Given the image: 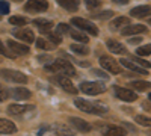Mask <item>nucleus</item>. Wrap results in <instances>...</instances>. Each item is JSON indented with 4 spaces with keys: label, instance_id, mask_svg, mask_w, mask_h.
I'll return each instance as SVG.
<instances>
[{
    "label": "nucleus",
    "instance_id": "f257e3e1",
    "mask_svg": "<svg viewBox=\"0 0 151 136\" xmlns=\"http://www.w3.org/2000/svg\"><path fill=\"white\" fill-rule=\"evenodd\" d=\"M45 70L50 73H59L62 76H76V71H74L73 65L65 59H56L53 62L47 64Z\"/></svg>",
    "mask_w": 151,
    "mask_h": 136
},
{
    "label": "nucleus",
    "instance_id": "f03ea898",
    "mask_svg": "<svg viewBox=\"0 0 151 136\" xmlns=\"http://www.w3.org/2000/svg\"><path fill=\"white\" fill-rule=\"evenodd\" d=\"M76 103V107L80 109L82 112H86V114H92V115H103L107 112V107L103 106V104H98V103H92V101H88V100H82V98H77L74 101Z\"/></svg>",
    "mask_w": 151,
    "mask_h": 136
},
{
    "label": "nucleus",
    "instance_id": "7ed1b4c3",
    "mask_svg": "<svg viewBox=\"0 0 151 136\" xmlns=\"http://www.w3.org/2000/svg\"><path fill=\"white\" fill-rule=\"evenodd\" d=\"M0 77L12 83H27V76H24L23 73L15 70H8V68L0 70Z\"/></svg>",
    "mask_w": 151,
    "mask_h": 136
},
{
    "label": "nucleus",
    "instance_id": "20e7f679",
    "mask_svg": "<svg viewBox=\"0 0 151 136\" xmlns=\"http://www.w3.org/2000/svg\"><path fill=\"white\" fill-rule=\"evenodd\" d=\"M70 23H73V26H76V27H79V29H82V30H85V32H88L89 35H98V27L95 26L94 23H91V21H88V20H85V18H80V17H74V18H71V21Z\"/></svg>",
    "mask_w": 151,
    "mask_h": 136
},
{
    "label": "nucleus",
    "instance_id": "39448f33",
    "mask_svg": "<svg viewBox=\"0 0 151 136\" xmlns=\"http://www.w3.org/2000/svg\"><path fill=\"white\" fill-rule=\"evenodd\" d=\"M52 82L58 86H60L64 91L73 94V95H77V88L71 83V80L67 77V76H62V74H58V76H53L52 77Z\"/></svg>",
    "mask_w": 151,
    "mask_h": 136
},
{
    "label": "nucleus",
    "instance_id": "423d86ee",
    "mask_svg": "<svg viewBox=\"0 0 151 136\" xmlns=\"http://www.w3.org/2000/svg\"><path fill=\"white\" fill-rule=\"evenodd\" d=\"M80 89L88 95H97L100 92H104L106 86L98 82H83V83H80Z\"/></svg>",
    "mask_w": 151,
    "mask_h": 136
},
{
    "label": "nucleus",
    "instance_id": "0eeeda50",
    "mask_svg": "<svg viewBox=\"0 0 151 136\" xmlns=\"http://www.w3.org/2000/svg\"><path fill=\"white\" fill-rule=\"evenodd\" d=\"M100 64H101V67H103L106 71H109V73H112V74H119V73H121L119 64L116 62L115 59H112V58H109V56H101V58H100Z\"/></svg>",
    "mask_w": 151,
    "mask_h": 136
},
{
    "label": "nucleus",
    "instance_id": "6e6552de",
    "mask_svg": "<svg viewBox=\"0 0 151 136\" xmlns=\"http://www.w3.org/2000/svg\"><path fill=\"white\" fill-rule=\"evenodd\" d=\"M113 92H115L116 98H119V100H122V101H134V100H137V95L133 91L127 89V88L115 86V88H113Z\"/></svg>",
    "mask_w": 151,
    "mask_h": 136
},
{
    "label": "nucleus",
    "instance_id": "1a4fd4ad",
    "mask_svg": "<svg viewBox=\"0 0 151 136\" xmlns=\"http://www.w3.org/2000/svg\"><path fill=\"white\" fill-rule=\"evenodd\" d=\"M24 9L27 12H44L48 9V2L47 0H29Z\"/></svg>",
    "mask_w": 151,
    "mask_h": 136
},
{
    "label": "nucleus",
    "instance_id": "9d476101",
    "mask_svg": "<svg viewBox=\"0 0 151 136\" xmlns=\"http://www.w3.org/2000/svg\"><path fill=\"white\" fill-rule=\"evenodd\" d=\"M70 124L77 132H82V133H89L92 130V126L89 124V122H86L85 119L77 118V117H71L70 118Z\"/></svg>",
    "mask_w": 151,
    "mask_h": 136
},
{
    "label": "nucleus",
    "instance_id": "9b49d317",
    "mask_svg": "<svg viewBox=\"0 0 151 136\" xmlns=\"http://www.w3.org/2000/svg\"><path fill=\"white\" fill-rule=\"evenodd\" d=\"M100 132H101L103 136H125L127 135V132L119 126H101Z\"/></svg>",
    "mask_w": 151,
    "mask_h": 136
},
{
    "label": "nucleus",
    "instance_id": "f8f14e48",
    "mask_svg": "<svg viewBox=\"0 0 151 136\" xmlns=\"http://www.w3.org/2000/svg\"><path fill=\"white\" fill-rule=\"evenodd\" d=\"M12 35H14L15 38H18V40H21L24 42H27V44L35 41L33 32L30 29H17V30H14V33H12Z\"/></svg>",
    "mask_w": 151,
    "mask_h": 136
},
{
    "label": "nucleus",
    "instance_id": "ddd939ff",
    "mask_svg": "<svg viewBox=\"0 0 151 136\" xmlns=\"http://www.w3.org/2000/svg\"><path fill=\"white\" fill-rule=\"evenodd\" d=\"M17 132V126L9 119L0 118V135H12Z\"/></svg>",
    "mask_w": 151,
    "mask_h": 136
},
{
    "label": "nucleus",
    "instance_id": "4468645a",
    "mask_svg": "<svg viewBox=\"0 0 151 136\" xmlns=\"http://www.w3.org/2000/svg\"><path fill=\"white\" fill-rule=\"evenodd\" d=\"M35 106H23V104H11L8 106V114L9 115H23V114H26L29 112V110H33Z\"/></svg>",
    "mask_w": 151,
    "mask_h": 136
},
{
    "label": "nucleus",
    "instance_id": "2eb2a0df",
    "mask_svg": "<svg viewBox=\"0 0 151 136\" xmlns=\"http://www.w3.org/2000/svg\"><path fill=\"white\" fill-rule=\"evenodd\" d=\"M8 48L15 55H27L29 53V47H26L24 44H20V42H15L12 40L8 41Z\"/></svg>",
    "mask_w": 151,
    "mask_h": 136
},
{
    "label": "nucleus",
    "instance_id": "dca6fc26",
    "mask_svg": "<svg viewBox=\"0 0 151 136\" xmlns=\"http://www.w3.org/2000/svg\"><path fill=\"white\" fill-rule=\"evenodd\" d=\"M151 14V6H147V5H142V6H136L130 11V15L134 17V18H144L147 15Z\"/></svg>",
    "mask_w": 151,
    "mask_h": 136
},
{
    "label": "nucleus",
    "instance_id": "f3484780",
    "mask_svg": "<svg viewBox=\"0 0 151 136\" xmlns=\"http://www.w3.org/2000/svg\"><path fill=\"white\" fill-rule=\"evenodd\" d=\"M11 94L15 100H29V98L32 97V92L26 88H14L11 91Z\"/></svg>",
    "mask_w": 151,
    "mask_h": 136
},
{
    "label": "nucleus",
    "instance_id": "a211bd4d",
    "mask_svg": "<svg viewBox=\"0 0 151 136\" xmlns=\"http://www.w3.org/2000/svg\"><path fill=\"white\" fill-rule=\"evenodd\" d=\"M121 65H124L125 68H129L130 71L144 74V76H147V74H148V71H145V68H142V67H139V65H136L133 60H130V59H121Z\"/></svg>",
    "mask_w": 151,
    "mask_h": 136
},
{
    "label": "nucleus",
    "instance_id": "6ab92c4d",
    "mask_svg": "<svg viewBox=\"0 0 151 136\" xmlns=\"http://www.w3.org/2000/svg\"><path fill=\"white\" fill-rule=\"evenodd\" d=\"M147 32V27L142 26V24H134V26H127V27H124L121 30L122 35L125 36H129V35H137V33H144Z\"/></svg>",
    "mask_w": 151,
    "mask_h": 136
},
{
    "label": "nucleus",
    "instance_id": "aec40b11",
    "mask_svg": "<svg viewBox=\"0 0 151 136\" xmlns=\"http://www.w3.org/2000/svg\"><path fill=\"white\" fill-rule=\"evenodd\" d=\"M106 45H107V48L112 53H116V55H124L125 52H127V50H125V47L122 44H119L118 41H115V40H107Z\"/></svg>",
    "mask_w": 151,
    "mask_h": 136
},
{
    "label": "nucleus",
    "instance_id": "412c9836",
    "mask_svg": "<svg viewBox=\"0 0 151 136\" xmlns=\"http://www.w3.org/2000/svg\"><path fill=\"white\" fill-rule=\"evenodd\" d=\"M53 130L58 136H74V132L70 127H67L65 124H59V122L53 126Z\"/></svg>",
    "mask_w": 151,
    "mask_h": 136
},
{
    "label": "nucleus",
    "instance_id": "4be33fe9",
    "mask_svg": "<svg viewBox=\"0 0 151 136\" xmlns=\"http://www.w3.org/2000/svg\"><path fill=\"white\" fill-rule=\"evenodd\" d=\"M56 2L67 11H77L79 8V0H56Z\"/></svg>",
    "mask_w": 151,
    "mask_h": 136
},
{
    "label": "nucleus",
    "instance_id": "5701e85b",
    "mask_svg": "<svg viewBox=\"0 0 151 136\" xmlns=\"http://www.w3.org/2000/svg\"><path fill=\"white\" fill-rule=\"evenodd\" d=\"M33 23L41 29V32H47V30L52 29V26H53V23L50 21V20H45V18H36Z\"/></svg>",
    "mask_w": 151,
    "mask_h": 136
},
{
    "label": "nucleus",
    "instance_id": "b1692460",
    "mask_svg": "<svg viewBox=\"0 0 151 136\" xmlns=\"http://www.w3.org/2000/svg\"><path fill=\"white\" fill-rule=\"evenodd\" d=\"M130 85L133 86L134 89H137V91H147V89L151 88V83L150 82H145V80H134Z\"/></svg>",
    "mask_w": 151,
    "mask_h": 136
},
{
    "label": "nucleus",
    "instance_id": "393cba45",
    "mask_svg": "<svg viewBox=\"0 0 151 136\" xmlns=\"http://www.w3.org/2000/svg\"><path fill=\"white\" fill-rule=\"evenodd\" d=\"M36 47L38 48H42V50H55V44H52L50 41H47L44 38L36 40Z\"/></svg>",
    "mask_w": 151,
    "mask_h": 136
},
{
    "label": "nucleus",
    "instance_id": "a878e982",
    "mask_svg": "<svg viewBox=\"0 0 151 136\" xmlns=\"http://www.w3.org/2000/svg\"><path fill=\"white\" fill-rule=\"evenodd\" d=\"M129 18L127 17H119V18H115L112 21V24H110V27L112 29H119V27H122V26H127L129 24Z\"/></svg>",
    "mask_w": 151,
    "mask_h": 136
},
{
    "label": "nucleus",
    "instance_id": "bb28decb",
    "mask_svg": "<svg viewBox=\"0 0 151 136\" xmlns=\"http://www.w3.org/2000/svg\"><path fill=\"white\" fill-rule=\"evenodd\" d=\"M70 35H71L73 40L80 41V42H83V44H86L88 41H89V38H88L86 35H83L82 32H77V30H70Z\"/></svg>",
    "mask_w": 151,
    "mask_h": 136
},
{
    "label": "nucleus",
    "instance_id": "cd10ccee",
    "mask_svg": "<svg viewBox=\"0 0 151 136\" xmlns=\"http://www.w3.org/2000/svg\"><path fill=\"white\" fill-rule=\"evenodd\" d=\"M71 52L77 53V55H88L89 53V48L82 44H71Z\"/></svg>",
    "mask_w": 151,
    "mask_h": 136
},
{
    "label": "nucleus",
    "instance_id": "c85d7f7f",
    "mask_svg": "<svg viewBox=\"0 0 151 136\" xmlns=\"http://www.w3.org/2000/svg\"><path fill=\"white\" fill-rule=\"evenodd\" d=\"M45 36H47V38L50 40V41H52V44H55V45H58V44H60V36L58 35V33H55V32H50V30H47V32H42Z\"/></svg>",
    "mask_w": 151,
    "mask_h": 136
},
{
    "label": "nucleus",
    "instance_id": "c756f323",
    "mask_svg": "<svg viewBox=\"0 0 151 136\" xmlns=\"http://www.w3.org/2000/svg\"><path fill=\"white\" fill-rule=\"evenodd\" d=\"M9 23L12 26H24V24H27V20L24 17H18V15H14L9 18Z\"/></svg>",
    "mask_w": 151,
    "mask_h": 136
},
{
    "label": "nucleus",
    "instance_id": "7c9ffc66",
    "mask_svg": "<svg viewBox=\"0 0 151 136\" xmlns=\"http://www.w3.org/2000/svg\"><path fill=\"white\" fill-rule=\"evenodd\" d=\"M136 122L141 126H145V127H151V118L144 117V115H136Z\"/></svg>",
    "mask_w": 151,
    "mask_h": 136
},
{
    "label": "nucleus",
    "instance_id": "2f4dec72",
    "mask_svg": "<svg viewBox=\"0 0 151 136\" xmlns=\"http://www.w3.org/2000/svg\"><path fill=\"white\" fill-rule=\"evenodd\" d=\"M137 55H139V56H148V55H151V44H148L145 47H139V48H137Z\"/></svg>",
    "mask_w": 151,
    "mask_h": 136
},
{
    "label": "nucleus",
    "instance_id": "473e14b6",
    "mask_svg": "<svg viewBox=\"0 0 151 136\" xmlns=\"http://www.w3.org/2000/svg\"><path fill=\"white\" fill-rule=\"evenodd\" d=\"M85 3L89 9H97V8L101 6V2H100V0H85Z\"/></svg>",
    "mask_w": 151,
    "mask_h": 136
},
{
    "label": "nucleus",
    "instance_id": "72a5a7b5",
    "mask_svg": "<svg viewBox=\"0 0 151 136\" xmlns=\"http://www.w3.org/2000/svg\"><path fill=\"white\" fill-rule=\"evenodd\" d=\"M0 53H2V55H5V56H8V58H12V59L15 58V55H14V53H12V52H9L6 47H3L2 41H0Z\"/></svg>",
    "mask_w": 151,
    "mask_h": 136
},
{
    "label": "nucleus",
    "instance_id": "f704fd0d",
    "mask_svg": "<svg viewBox=\"0 0 151 136\" xmlns=\"http://www.w3.org/2000/svg\"><path fill=\"white\" fill-rule=\"evenodd\" d=\"M8 97H9L8 89L5 88V86L0 85V101H5V100H8Z\"/></svg>",
    "mask_w": 151,
    "mask_h": 136
},
{
    "label": "nucleus",
    "instance_id": "c9c22d12",
    "mask_svg": "<svg viewBox=\"0 0 151 136\" xmlns=\"http://www.w3.org/2000/svg\"><path fill=\"white\" fill-rule=\"evenodd\" d=\"M8 12H9V5L6 2H3V0H0V14L6 15Z\"/></svg>",
    "mask_w": 151,
    "mask_h": 136
},
{
    "label": "nucleus",
    "instance_id": "e433bc0d",
    "mask_svg": "<svg viewBox=\"0 0 151 136\" xmlns=\"http://www.w3.org/2000/svg\"><path fill=\"white\" fill-rule=\"evenodd\" d=\"M112 15H113L112 11H106V12H103V14H95L94 17H95V18H109V17H112Z\"/></svg>",
    "mask_w": 151,
    "mask_h": 136
},
{
    "label": "nucleus",
    "instance_id": "4c0bfd02",
    "mask_svg": "<svg viewBox=\"0 0 151 136\" xmlns=\"http://www.w3.org/2000/svg\"><path fill=\"white\" fill-rule=\"evenodd\" d=\"M71 29H70V26H67V24H59V26H58V32L59 33H67Z\"/></svg>",
    "mask_w": 151,
    "mask_h": 136
},
{
    "label": "nucleus",
    "instance_id": "58836bf2",
    "mask_svg": "<svg viewBox=\"0 0 151 136\" xmlns=\"http://www.w3.org/2000/svg\"><path fill=\"white\" fill-rule=\"evenodd\" d=\"M38 60H40V62H42V64H50V62H52V58L45 56V55H41V56H38Z\"/></svg>",
    "mask_w": 151,
    "mask_h": 136
},
{
    "label": "nucleus",
    "instance_id": "ea45409f",
    "mask_svg": "<svg viewBox=\"0 0 151 136\" xmlns=\"http://www.w3.org/2000/svg\"><path fill=\"white\" fill-rule=\"evenodd\" d=\"M92 74L97 77H101V79H107V74L103 73V71H100V70H92Z\"/></svg>",
    "mask_w": 151,
    "mask_h": 136
},
{
    "label": "nucleus",
    "instance_id": "a19ab883",
    "mask_svg": "<svg viewBox=\"0 0 151 136\" xmlns=\"http://www.w3.org/2000/svg\"><path fill=\"white\" fill-rule=\"evenodd\" d=\"M134 60H136V62L137 64H141L142 65V68H150V62H147V60H144V59H139V58H134Z\"/></svg>",
    "mask_w": 151,
    "mask_h": 136
},
{
    "label": "nucleus",
    "instance_id": "79ce46f5",
    "mask_svg": "<svg viewBox=\"0 0 151 136\" xmlns=\"http://www.w3.org/2000/svg\"><path fill=\"white\" fill-rule=\"evenodd\" d=\"M141 41H142V38H130V40H129L130 44H139Z\"/></svg>",
    "mask_w": 151,
    "mask_h": 136
},
{
    "label": "nucleus",
    "instance_id": "37998d69",
    "mask_svg": "<svg viewBox=\"0 0 151 136\" xmlns=\"http://www.w3.org/2000/svg\"><path fill=\"white\" fill-rule=\"evenodd\" d=\"M115 3H118V5H127L129 3V0H113Z\"/></svg>",
    "mask_w": 151,
    "mask_h": 136
},
{
    "label": "nucleus",
    "instance_id": "c03bdc74",
    "mask_svg": "<svg viewBox=\"0 0 151 136\" xmlns=\"http://www.w3.org/2000/svg\"><path fill=\"white\" fill-rule=\"evenodd\" d=\"M142 107H144V109H147L148 112H151V104H150V103H142Z\"/></svg>",
    "mask_w": 151,
    "mask_h": 136
},
{
    "label": "nucleus",
    "instance_id": "a18cd8bd",
    "mask_svg": "<svg viewBox=\"0 0 151 136\" xmlns=\"http://www.w3.org/2000/svg\"><path fill=\"white\" fill-rule=\"evenodd\" d=\"M148 23H150V24H151V18H150V20H148Z\"/></svg>",
    "mask_w": 151,
    "mask_h": 136
},
{
    "label": "nucleus",
    "instance_id": "49530a36",
    "mask_svg": "<svg viewBox=\"0 0 151 136\" xmlns=\"http://www.w3.org/2000/svg\"><path fill=\"white\" fill-rule=\"evenodd\" d=\"M14 2H21V0H14Z\"/></svg>",
    "mask_w": 151,
    "mask_h": 136
},
{
    "label": "nucleus",
    "instance_id": "de8ad7c7",
    "mask_svg": "<svg viewBox=\"0 0 151 136\" xmlns=\"http://www.w3.org/2000/svg\"><path fill=\"white\" fill-rule=\"evenodd\" d=\"M148 97H150V100H151V94H150V95H148Z\"/></svg>",
    "mask_w": 151,
    "mask_h": 136
},
{
    "label": "nucleus",
    "instance_id": "09e8293b",
    "mask_svg": "<svg viewBox=\"0 0 151 136\" xmlns=\"http://www.w3.org/2000/svg\"><path fill=\"white\" fill-rule=\"evenodd\" d=\"M150 135H151V133H150Z\"/></svg>",
    "mask_w": 151,
    "mask_h": 136
}]
</instances>
